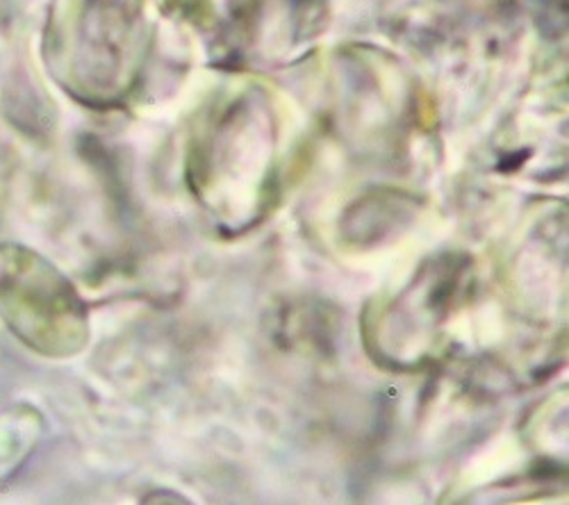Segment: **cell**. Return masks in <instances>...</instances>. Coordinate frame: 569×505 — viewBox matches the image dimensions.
<instances>
[{
	"instance_id": "obj_1",
	"label": "cell",
	"mask_w": 569,
	"mask_h": 505,
	"mask_svg": "<svg viewBox=\"0 0 569 505\" xmlns=\"http://www.w3.org/2000/svg\"><path fill=\"white\" fill-rule=\"evenodd\" d=\"M0 319L46 357L73 355L87 340L73 287L43 257L17 244H0Z\"/></svg>"
}]
</instances>
